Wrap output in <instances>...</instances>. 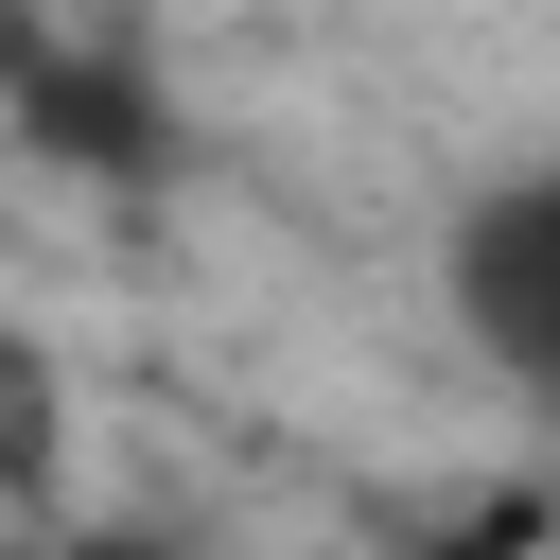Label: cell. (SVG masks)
Returning <instances> with one entry per match:
<instances>
[{"label":"cell","instance_id":"7a4b0ae2","mask_svg":"<svg viewBox=\"0 0 560 560\" xmlns=\"http://www.w3.org/2000/svg\"><path fill=\"white\" fill-rule=\"evenodd\" d=\"M52 560H158V542H52Z\"/></svg>","mask_w":560,"mask_h":560},{"label":"cell","instance_id":"6da1fadb","mask_svg":"<svg viewBox=\"0 0 560 560\" xmlns=\"http://www.w3.org/2000/svg\"><path fill=\"white\" fill-rule=\"evenodd\" d=\"M438 315H455V350H472L508 402L560 420V158H508V175L455 192V228H438Z\"/></svg>","mask_w":560,"mask_h":560}]
</instances>
